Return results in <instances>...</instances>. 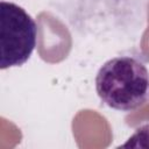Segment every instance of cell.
Here are the masks:
<instances>
[{"instance_id": "7a4b0ae2", "label": "cell", "mask_w": 149, "mask_h": 149, "mask_svg": "<svg viewBox=\"0 0 149 149\" xmlns=\"http://www.w3.org/2000/svg\"><path fill=\"white\" fill-rule=\"evenodd\" d=\"M0 68L24 64L31 56L37 37V24L20 6L0 2Z\"/></svg>"}, {"instance_id": "6da1fadb", "label": "cell", "mask_w": 149, "mask_h": 149, "mask_svg": "<svg viewBox=\"0 0 149 149\" xmlns=\"http://www.w3.org/2000/svg\"><path fill=\"white\" fill-rule=\"evenodd\" d=\"M95 90L108 107L135 111L149 102V71L133 56L111 58L97 73Z\"/></svg>"}]
</instances>
